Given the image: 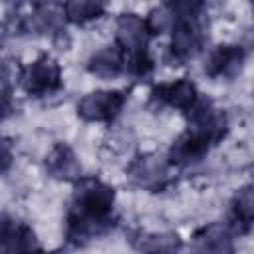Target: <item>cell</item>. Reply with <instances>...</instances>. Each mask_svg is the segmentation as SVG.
<instances>
[{
	"label": "cell",
	"instance_id": "cell-1",
	"mask_svg": "<svg viewBox=\"0 0 254 254\" xmlns=\"http://www.w3.org/2000/svg\"><path fill=\"white\" fill-rule=\"evenodd\" d=\"M115 226V189L99 177L83 175L73 183L71 202L65 214V240L81 248L105 236Z\"/></svg>",
	"mask_w": 254,
	"mask_h": 254
},
{
	"label": "cell",
	"instance_id": "cell-2",
	"mask_svg": "<svg viewBox=\"0 0 254 254\" xmlns=\"http://www.w3.org/2000/svg\"><path fill=\"white\" fill-rule=\"evenodd\" d=\"M151 32L143 16L135 12H123L115 22V44L123 50L127 60V73L145 79L155 69V60L149 52Z\"/></svg>",
	"mask_w": 254,
	"mask_h": 254
},
{
	"label": "cell",
	"instance_id": "cell-3",
	"mask_svg": "<svg viewBox=\"0 0 254 254\" xmlns=\"http://www.w3.org/2000/svg\"><path fill=\"white\" fill-rule=\"evenodd\" d=\"M18 85L30 97H50L62 91V65L50 52H40L32 62L20 65Z\"/></svg>",
	"mask_w": 254,
	"mask_h": 254
},
{
	"label": "cell",
	"instance_id": "cell-4",
	"mask_svg": "<svg viewBox=\"0 0 254 254\" xmlns=\"http://www.w3.org/2000/svg\"><path fill=\"white\" fill-rule=\"evenodd\" d=\"M173 165L167 155L149 151V153H139L127 163L125 175L129 183L141 190L147 192H163L167 190L175 177H173Z\"/></svg>",
	"mask_w": 254,
	"mask_h": 254
},
{
	"label": "cell",
	"instance_id": "cell-5",
	"mask_svg": "<svg viewBox=\"0 0 254 254\" xmlns=\"http://www.w3.org/2000/svg\"><path fill=\"white\" fill-rule=\"evenodd\" d=\"M187 115V131L206 143L210 149L228 135V115L220 109L210 97L200 95L198 101L185 113Z\"/></svg>",
	"mask_w": 254,
	"mask_h": 254
},
{
	"label": "cell",
	"instance_id": "cell-6",
	"mask_svg": "<svg viewBox=\"0 0 254 254\" xmlns=\"http://www.w3.org/2000/svg\"><path fill=\"white\" fill-rule=\"evenodd\" d=\"M204 44L206 34L202 18H175L167 62L171 65H185L204 50Z\"/></svg>",
	"mask_w": 254,
	"mask_h": 254
},
{
	"label": "cell",
	"instance_id": "cell-7",
	"mask_svg": "<svg viewBox=\"0 0 254 254\" xmlns=\"http://www.w3.org/2000/svg\"><path fill=\"white\" fill-rule=\"evenodd\" d=\"M127 91L123 89H95L77 101V117L85 123H111L123 111Z\"/></svg>",
	"mask_w": 254,
	"mask_h": 254
},
{
	"label": "cell",
	"instance_id": "cell-8",
	"mask_svg": "<svg viewBox=\"0 0 254 254\" xmlns=\"http://www.w3.org/2000/svg\"><path fill=\"white\" fill-rule=\"evenodd\" d=\"M234 230L230 224L208 222L196 228L189 240L190 254H234Z\"/></svg>",
	"mask_w": 254,
	"mask_h": 254
},
{
	"label": "cell",
	"instance_id": "cell-9",
	"mask_svg": "<svg viewBox=\"0 0 254 254\" xmlns=\"http://www.w3.org/2000/svg\"><path fill=\"white\" fill-rule=\"evenodd\" d=\"M246 64V50L240 44L214 46L204 62V73L212 79H234Z\"/></svg>",
	"mask_w": 254,
	"mask_h": 254
},
{
	"label": "cell",
	"instance_id": "cell-10",
	"mask_svg": "<svg viewBox=\"0 0 254 254\" xmlns=\"http://www.w3.org/2000/svg\"><path fill=\"white\" fill-rule=\"evenodd\" d=\"M198 97H200L198 87L189 77H177L173 81L155 83L151 87V99L155 103L171 109H179L183 113H187L198 101Z\"/></svg>",
	"mask_w": 254,
	"mask_h": 254
},
{
	"label": "cell",
	"instance_id": "cell-11",
	"mask_svg": "<svg viewBox=\"0 0 254 254\" xmlns=\"http://www.w3.org/2000/svg\"><path fill=\"white\" fill-rule=\"evenodd\" d=\"M44 169L48 173V177L62 181V183H75L83 177V167L81 161L77 157V153L73 151L71 145L58 141L52 145V149L48 151L46 159H44Z\"/></svg>",
	"mask_w": 254,
	"mask_h": 254
},
{
	"label": "cell",
	"instance_id": "cell-12",
	"mask_svg": "<svg viewBox=\"0 0 254 254\" xmlns=\"http://www.w3.org/2000/svg\"><path fill=\"white\" fill-rule=\"evenodd\" d=\"M36 230L22 220L2 214V254H40Z\"/></svg>",
	"mask_w": 254,
	"mask_h": 254
},
{
	"label": "cell",
	"instance_id": "cell-13",
	"mask_svg": "<svg viewBox=\"0 0 254 254\" xmlns=\"http://www.w3.org/2000/svg\"><path fill=\"white\" fill-rule=\"evenodd\" d=\"M85 67L93 77L115 79V77L127 73V60H125L123 50L117 44H111V46H103V48L95 50L89 56Z\"/></svg>",
	"mask_w": 254,
	"mask_h": 254
},
{
	"label": "cell",
	"instance_id": "cell-14",
	"mask_svg": "<svg viewBox=\"0 0 254 254\" xmlns=\"http://www.w3.org/2000/svg\"><path fill=\"white\" fill-rule=\"evenodd\" d=\"M210 147L206 143H202L198 137H194L192 133H189L187 129L171 143L167 157L171 161V165L175 169H187V167H194L198 165L206 155H208Z\"/></svg>",
	"mask_w": 254,
	"mask_h": 254
},
{
	"label": "cell",
	"instance_id": "cell-15",
	"mask_svg": "<svg viewBox=\"0 0 254 254\" xmlns=\"http://www.w3.org/2000/svg\"><path fill=\"white\" fill-rule=\"evenodd\" d=\"M230 216L232 230L246 232L254 224V183L240 187L230 198Z\"/></svg>",
	"mask_w": 254,
	"mask_h": 254
},
{
	"label": "cell",
	"instance_id": "cell-16",
	"mask_svg": "<svg viewBox=\"0 0 254 254\" xmlns=\"http://www.w3.org/2000/svg\"><path fill=\"white\" fill-rule=\"evenodd\" d=\"M183 248V238L179 232H145L135 240L137 254H179Z\"/></svg>",
	"mask_w": 254,
	"mask_h": 254
},
{
	"label": "cell",
	"instance_id": "cell-17",
	"mask_svg": "<svg viewBox=\"0 0 254 254\" xmlns=\"http://www.w3.org/2000/svg\"><path fill=\"white\" fill-rule=\"evenodd\" d=\"M64 12L69 24L85 26L93 20L103 18L107 12V6L103 2H93V0H69V2H64Z\"/></svg>",
	"mask_w": 254,
	"mask_h": 254
},
{
	"label": "cell",
	"instance_id": "cell-18",
	"mask_svg": "<svg viewBox=\"0 0 254 254\" xmlns=\"http://www.w3.org/2000/svg\"><path fill=\"white\" fill-rule=\"evenodd\" d=\"M145 22H147V28L151 32V36H161L165 32H171L173 26H175V14L173 10L169 8V4H159L155 6L147 16H145Z\"/></svg>",
	"mask_w": 254,
	"mask_h": 254
},
{
	"label": "cell",
	"instance_id": "cell-19",
	"mask_svg": "<svg viewBox=\"0 0 254 254\" xmlns=\"http://www.w3.org/2000/svg\"><path fill=\"white\" fill-rule=\"evenodd\" d=\"M14 163V153H12V143L8 139H2V173L6 175Z\"/></svg>",
	"mask_w": 254,
	"mask_h": 254
},
{
	"label": "cell",
	"instance_id": "cell-20",
	"mask_svg": "<svg viewBox=\"0 0 254 254\" xmlns=\"http://www.w3.org/2000/svg\"><path fill=\"white\" fill-rule=\"evenodd\" d=\"M40 254H65V250H62V248H54V250H48V252L42 250Z\"/></svg>",
	"mask_w": 254,
	"mask_h": 254
},
{
	"label": "cell",
	"instance_id": "cell-21",
	"mask_svg": "<svg viewBox=\"0 0 254 254\" xmlns=\"http://www.w3.org/2000/svg\"><path fill=\"white\" fill-rule=\"evenodd\" d=\"M252 14H254V2H252Z\"/></svg>",
	"mask_w": 254,
	"mask_h": 254
}]
</instances>
